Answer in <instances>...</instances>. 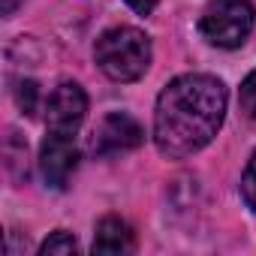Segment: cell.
<instances>
[{"mask_svg": "<svg viewBox=\"0 0 256 256\" xmlns=\"http://www.w3.org/2000/svg\"><path fill=\"white\" fill-rule=\"evenodd\" d=\"M226 84L208 72L172 78L154 108V145L169 160H184L211 145L226 118Z\"/></svg>", "mask_w": 256, "mask_h": 256, "instance_id": "1", "label": "cell"}, {"mask_svg": "<svg viewBox=\"0 0 256 256\" xmlns=\"http://www.w3.org/2000/svg\"><path fill=\"white\" fill-rule=\"evenodd\" d=\"M94 60L112 82H136L151 66V40L139 28H112L96 40Z\"/></svg>", "mask_w": 256, "mask_h": 256, "instance_id": "2", "label": "cell"}, {"mask_svg": "<svg viewBox=\"0 0 256 256\" xmlns=\"http://www.w3.org/2000/svg\"><path fill=\"white\" fill-rule=\"evenodd\" d=\"M256 28L250 0H211L199 18V34L217 48H238Z\"/></svg>", "mask_w": 256, "mask_h": 256, "instance_id": "3", "label": "cell"}, {"mask_svg": "<svg viewBox=\"0 0 256 256\" xmlns=\"http://www.w3.org/2000/svg\"><path fill=\"white\" fill-rule=\"evenodd\" d=\"M142 142H145V130L139 126V120L130 118L126 112H112L94 130L90 151L96 157H112V154H124V151H136Z\"/></svg>", "mask_w": 256, "mask_h": 256, "instance_id": "4", "label": "cell"}, {"mask_svg": "<svg viewBox=\"0 0 256 256\" xmlns=\"http://www.w3.org/2000/svg\"><path fill=\"white\" fill-rule=\"evenodd\" d=\"M88 114V94L82 90V84L76 82H60L48 102H46V126L52 133H66L76 136V130L82 126Z\"/></svg>", "mask_w": 256, "mask_h": 256, "instance_id": "5", "label": "cell"}, {"mask_svg": "<svg viewBox=\"0 0 256 256\" xmlns=\"http://www.w3.org/2000/svg\"><path fill=\"white\" fill-rule=\"evenodd\" d=\"M76 163H78V151H76L72 136L48 130L42 139V148H40V175H42L46 187L64 190L70 175L76 172Z\"/></svg>", "mask_w": 256, "mask_h": 256, "instance_id": "6", "label": "cell"}, {"mask_svg": "<svg viewBox=\"0 0 256 256\" xmlns=\"http://www.w3.org/2000/svg\"><path fill=\"white\" fill-rule=\"evenodd\" d=\"M136 247V235L130 229V223L108 214L96 223L94 229V244L90 250L94 253H102V256H124V253H133Z\"/></svg>", "mask_w": 256, "mask_h": 256, "instance_id": "7", "label": "cell"}, {"mask_svg": "<svg viewBox=\"0 0 256 256\" xmlns=\"http://www.w3.org/2000/svg\"><path fill=\"white\" fill-rule=\"evenodd\" d=\"M76 250H78L76 238H72L70 232H64V229L52 232V235L42 241V247H40V253H42V256H52V253H76Z\"/></svg>", "mask_w": 256, "mask_h": 256, "instance_id": "8", "label": "cell"}, {"mask_svg": "<svg viewBox=\"0 0 256 256\" xmlns=\"http://www.w3.org/2000/svg\"><path fill=\"white\" fill-rule=\"evenodd\" d=\"M238 102H241V112L256 120V70L241 82V90H238Z\"/></svg>", "mask_w": 256, "mask_h": 256, "instance_id": "9", "label": "cell"}, {"mask_svg": "<svg viewBox=\"0 0 256 256\" xmlns=\"http://www.w3.org/2000/svg\"><path fill=\"white\" fill-rule=\"evenodd\" d=\"M241 199L247 202L250 211H256V154L250 157V163L241 175Z\"/></svg>", "mask_w": 256, "mask_h": 256, "instance_id": "10", "label": "cell"}, {"mask_svg": "<svg viewBox=\"0 0 256 256\" xmlns=\"http://www.w3.org/2000/svg\"><path fill=\"white\" fill-rule=\"evenodd\" d=\"M16 96H18V106H22V112H24V114H34V112H36V96H40L36 82H22Z\"/></svg>", "mask_w": 256, "mask_h": 256, "instance_id": "11", "label": "cell"}, {"mask_svg": "<svg viewBox=\"0 0 256 256\" xmlns=\"http://www.w3.org/2000/svg\"><path fill=\"white\" fill-rule=\"evenodd\" d=\"M157 4L160 0H126V6H130L136 16H151L157 10Z\"/></svg>", "mask_w": 256, "mask_h": 256, "instance_id": "12", "label": "cell"}, {"mask_svg": "<svg viewBox=\"0 0 256 256\" xmlns=\"http://www.w3.org/2000/svg\"><path fill=\"white\" fill-rule=\"evenodd\" d=\"M18 4H22V0H4V12L10 16V12H12V10L18 6Z\"/></svg>", "mask_w": 256, "mask_h": 256, "instance_id": "13", "label": "cell"}]
</instances>
